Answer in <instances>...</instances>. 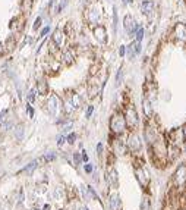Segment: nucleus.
I'll return each mask as SVG.
<instances>
[{"instance_id":"obj_1","label":"nucleus","mask_w":186,"mask_h":210,"mask_svg":"<svg viewBox=\"0 0 186 210\" xmlns=\"http://www.w3.org/2000/svg\"><path fill=\"white\" fill-rule=\"evenodd\" d=\"M126 128V122H125V118L123 115L120 113H114L110 119V129L114 132V134H122Z\"/></svg>"},{"instance_id":"obj_2","label":"nucleus","mask_w":186,"mask_h":210,"mask_svg":"<svg viewBox=\"0 0 186 210\" xmlns=\"http://www.w3.org/2000/svg\"><path fill=\"white\" fill-rule=\"evenodd\" d=\"M173 181H174L176 188H183L186 185V165L185 163L176 169V172L173 175Z\"/></svg>"},{"instance_id":"obj_3","label":"nucleus","mask_w":186,"mask_h":210,"mask_svg":"<svg viewBox=\"0 0 186 210\" xmlns=\"http://www.w3.org/2000/svg\"><path fill=\"white\" fill-rule=\"evenodd\" d=\"M123 118H125L126 127H129L131 129H133V128L138 127V122H139V121H138V113H136V110H135L133 107H128Z\"/></svg>"},{"instance_id":"obj_4","label":"nucleus","mask_w":186,"mask_h":210,"mask_svg":"<svg viewBox=\"0 0 186 210\" xmlns=\"http://www.w3.org/2000/svg\"><path fill=\"white\" fill-rule=\"evenodd\" d=\"M123 28H125V31L129 35L135 34V31L138 30V24H136V21H135V18L132 15H126L125 16V19H123Z\"/></svg>"},{"instance_id":"obj_5","label":"nucleus","mask_w":186,"mask_h":210,"mask_svg":"<svg viewBox=\"0 0 186 210\" xmlns=\"http://www.w3.org/2000/svg\"><path fill=\"white\" fill-rule=\"evenodd\" d=\"M92 33H94V37L98 43H101V44L107 43V31L103 25H95L94 30H92Z\"/></svg>"},{"instance_id":"obj_6","label":"nucleus","mask_w":186,"mask_h":210,"mask_svg":"<svg viewBox=\"0 0 186 210\" xmlns=\"http://www.w3.org/2000/svg\"><path fill=\"white\" fill-rule=\"evenodd\" d=\"M142 147V143H141V138L136 135V134H131L129 138H128V148L131 151H139Z\"/></svg>"},{"instance_id":"obj_7","label":"nucleus","mask_w":186,"mask_h":210,"mask_svg":"<svg viewBox=\"0 0 186 210\" xmlns=\"http://www.w3.org/2000/svg\"><path fill=\"white\" fill-rule=\"evenodd\" d=\"M135 175H136V178H138V181H139V184H141L142 187H147V185H148V182H150V175H148V172L144 169V166H138V168L135 169Z\"/></svg>"},{"instance_id":"obj_8","label":"nucleus","mask_w":186,"mask_h":210,"mask_svg":"<svg viewBox=\"0 0 186 210\" xmlns=\"http://www.w3.org/2000/svg\"><path fill=\"white\" fill-rule=\"evenodd\" d=\"M47 110L51 116H56L57 110H59V98L56 95H50L47 100Z\"/></svg>"},{"instance_id":"obj_9","label":"nucleus","mask_w":186,"mask_h":210,"mask_svg":"<svg viewBox=\"0 0 186 210\" xmlns=\"http://www.w3.org/2000/svg\"><path fill=\"white\" fill-rule=\"evenodd\" d=\"M154 2L152 0H142L141 3V12L145 15V16H151L152 12H154Z\"/></svg>"},{"instance_id":"obj_10","label":"nucleus","mask_w":186,"mask_h":210,"mask_svg":"<svg viewBox=\"0 0 186 210\" xmlns=\"http://www.w3.org/2000/svg\"><path fill=\"white\" fill-rule=\"evenodd\" d=\"M126 52H128V56H129V59L132 60L138 53H141V43H138V41H133V43H131L128 47H126Z\"/></svg>"},{"instance_id":"obj_11","label":"nucleus","mask_w":186,"mask_h":210,"mask_svg":"<svg viewBox=\"0 0 186 210\" xmlns=\"http://www.w3.org/2000/svg\"><path fill=\"white\" fill-rule=\"evenodd\" d=\"M51 41L56 47H62L63 46V41H65V34L62 30H56L51 35Z\"/></svg>"},{"instance_id":"obj_12","label":"nucleus","mask_w":186,"mask_h":210,"mask_svg":"<svg viewBox=\"0 0 186 210\" xmlns=\"http://www.w3.org/2000/svg\"><path fill=\"white\" fill-rule=\"evenodd\" d=\"M110 209L112 210H122V203H120V197L116 194V192H113L112 195H110Z\"/></svg>"},{"instance_id":"obj_13","label":"nucleus","mask_w":186,"mask_h":210,"mask_svg":"<svg viewBox=\"0 0 186 210\" xmlns=\"http://www.w3.org/2000/svg\"><path fill=\"white\" fill-rule=\"evenodd\" d=\"M174 34L179 40L182 41H186V25L185 24H177L174 27Z\"/></svg>"},{"instance_id":"obj_14","label":"nucleus","mask_w":186,"mask_h":210,"mask_svg":"<svg viewBox=\"0 0 186 210\" xmlns=\"http://www.w3.org/2000/svg\"><path fill=\"white\" fill-rule=\"evenodd\" d=\"M107 182L112 185V187H117L119 185V178H117V172H116V169H112L109 173H107Z\"/></svg>"},{"instance_id":"obj_15","label":"nucleus","mask_w":186,"mask_h":210,"mask_svg":"<svg viewBox=\"0 0 186 210\" xmlns=\"http://www.w3.org/2000/svg\"><path fill=\"white\" fill-rule=\"evenodd\" d=\"M88 21H89V24H98V21H100V13H98L95 9L89 11V13H88Z\"/></svg>"},{"instance_id":"obj_16","label":"nucleus","mask_w":186,"mask_h":210,"mask_svg":"<svg viewBox=\"0 0 186 210\" xmlns=\"http://www.w3.org/2000/svg\"><path fill=\"white\" fill-rule=\"evenodd\" d=\"M40 94H47V91H48V87H47V82L46 81H38L37 82V88H35Z\"/></svg>"},{"instance_id":"obj_17","label":"nucleus","mask_w":186,"mask_h":210,"mask_svg":"<svg viewBox=\"0 0 186 210\" xmlns=\"http://www.w3.org/2000/svg\"><path fill=\"white\" fill-rule=\"evenodd\" d=\"M37 163H38L37 160L31 162L28 166H25L24 169H21V170H19V173H32V172L35 170V168H37Z\"/></svg>"},{"instance_id":"obj_18","label":"nucleus","mask_w":186,"mask_h":210,"mask_svg":"<svg viewBox=\"0 0 186 210\" xmlns=\"http://www.w3.org/2000/svg\"><path fill=\"white\" fill-rule=\"evenodd\" d=\"M73 59H75V54H73L72 50H67V52L63 53V62H65L66 65H70V63L73 62Z\"/></svg>"},{"instance_id":"obj_19","label":"nucleus","mask_w":186,"mask_h":210,"mask_svg":"<svg viewBox=\"0 0 186 210\" xmlns=\"http://www.w3.org/2000/svg\"><path fill=\"white\" fill-rule=\"evenodd\" d=\"M16 46V40H15V37L13 35H9L8 37V40H6V44H5V49H8V50H13V47Z\"/></svg>"},{"instance_id":"obj_20","label":"nucleus","mask_w":186,"mask_h":210,"mask_svg":"<svg viewBox=\"0 0 186 210\" xmlns=\"http://www.w3.org/2000/svg\"><path fill=\"white\" fill-rule=\"evenodd\" d=\"M70 103H72L73 109H79V107H81V97H79L78 94H72Z\"/></svg>"},{"instance_id":"obj_21","label":"nucleus","mask_w":186,"mask_h":210,"mask_svg":"<svg viewBox=\"0 0 186 210\" xmlns=\"http://www.w3.org/2000/svg\"><path fill=\"white\" fill-rule=\"evenodd\" d=\"M21 8H22V11H24L25 13H28V12L31 11V8H32V0H24L22 5H21Z\"/></svg>"},{"instance_id":"obj_22","label":"nucleus","mask_w":186,"mask_h":210,"mask_svg":"<svg viewBox=\"0 0 186 210\" xmlns=\"http://www.w3.org/2000/svg\"><path fill=\"white\" fill-rule=\"evenodd\" d=\"M142 104H144L145 115H147V116H151V103H150V100H148V98H145V100L142 101Z\"/></svg>"},{"instance_id":"obj_23","label":"nucleus","mask_w":186,"mask_h":210,"mask_svg":"<svg viewBox=\"0 0 186 210\" xmlns=\"http://www.w3.org/2000/svg\"><path fill=\"white\" fill-rule=\"evenodd\" d=\"M15 135H16L18 140H22V138H24V125H18V127H16Z\"/></svg>"},{"instance_id":"obj_24","label":"nucleus","mask_w":186,"mask_h":210,"mask_svg":"<svg viewBox=\"0 0 186 210\" xmlns=\"http://www.w3.org/2000/svg\"><path fill=\"white\" fill-rule=\"evenodd\" d=\"M35 97H37V90H35V88L29 90V93H28V101H29V103H34Z\"/></svg>"},{"instance_id":"obj_25","label":"nucleus","mask_w":186,"mask_h":210,"mask_svg":"<svg viewBox=\"0 0 186 210\" xmlns=\"http://www.w3.org/2000/svg\"><path fill=\"white\" fill-rule=\"evenodd\" d=\"M8 113H9V110L8 109H3L2 112H0V125H3V122L8 119L6 116H8Z\"/></svg>"},{"instance_id":"obj_26","label":"nucleus","mask_w":186,"mask_h":210,"mask_svg":"<svg viewBox=\"0 0 186 210\" xmlns=\"http://www.w3.org/2000/svg\"><path fill=\"white\" fill-rule=\"evenodd\" d=\"M54 159H56V153H47V154L43 157L44 162H51V160H54Z\"/></svg>"},{"instance_id":"obj_27","label":"nucleus","mask_w":186,"mask_h":210,"mask_svg":"<svg viewBox=\"0 0 186 210\" xmlns=\"http://www.w3.org/2000/svg\"><path fill=\"white\" fill-rule=\"evenodd\" d=\"M141 210H150V201H148V198H142Z\"/></svg>"},{"instance_id":"obj_28","label":"nucleus","mask_w":186,"mask_h":210,"mask_svg":"<svg viewBox=\"0 0 186 210\" xmlns=\"http://www.w3.org/2000/svg\"><path fill=\"white\" fill-rule=\"evenodd\" d=\"M142 38H144V28H138V34H136V40H135V41L141 43Z\"/></svg>"},{"instance_id":"obj_29","label":"nucleus","mask_w":186,"mask_h":210,"mask_svg":"<svg viewBox=\"0 0 186 210\" xmlns=\"http://www.w3.org/2000/svg\"><path fill=\"white\" fill-rule=\"evenodd\" d=\"M41 22H43V18H41V16H38V18L35 19V22H34V27H32V30H35V31H37V30L41 27Z\"/></svg>"},{"instance_id":"obj_30","label":"nucleus","mask_w":186,"mask_h":210,"mask_svg":"<svg viewBox=\"0 0 186 210\" xmlns=\"http://www.w3.org/2000/svg\"><path fill=\"white\" fill-rule=\"evenodd\" d=\"M122 78H123V71L119 69V71H117V75H116V85H119V84L122 82Z\"/></svg>"},{"instance_id":"obj_31","label":"nucleus","mask_w":186,"mask_h":210,"mask_svg":"<svg viewBox=\"0 0 186 210\" xmlns=\"http://www.w3.org/2000/svg\"><path fill=\"white\" fill-rule=\"evenodd\" d=\"M114 12H113V28H114V33H116V30H117V12H116V8L113 9Z\"/></svg>"},{"instance_id":"obj_32","label":"nucleus","mask_w":186,"mask_h":210,"mask_svg":"<svg viewBox=\"0 0 186 210\" xmlns=\"http://www.w3.org/2000/svg\"><path fill=\"white\" fill-rule=\"evenodd\" d=\"M75 140H76V134H73V132H72V134H69V135L66 137V141H67L69 144H73V143H75Z\"/></svg>"},{"instance_id":"obj_33","label":"nucleus","mask_w":186,"mask_h":210,"mask_svg":"<svg viewBox=\"0 0 186 210\" xmlns=\"http://www.w3.org/2000/svg\"><path fill=\"white\" fill-rule=\"evenodd\" d=\"M65 110H66L67 113H70V112L73 110V106H72L70 101H66V103H65Z\"/></svg>"},{"instance_id":"obj_34","label":"nucleus","mask_w":186,"mask_h":210,"mask_svg":"<svg viewBox=\"0 0 186 210\" xmlns=\"http://www.w3.org/2000/svg\"><path fill=\"white\" fill-rule=\"evenodd\" d=\"M92 112H94V106H88V109H86V113H85V116H86V118H91Z\"/></svg>"},{"instance_id":"obj_35","label":"nucleus","mask_w":186,"mask_h":210,"mask_svg":"<svg viewBox=\"0 0 186 210\" xmlns=\"http://www.w3.org/2000/svg\"><path fill=\"white\" fill-rule=\"evenodd\" d=\"M92 170H94L92 165H91V163H85V172H86V173H91Z\"/></svg>"},{"instance_id":"obj_36","label":"nucleus","mask_w":186,"mask_h":210,"mask_svg":"<svg viewBox=\"0 0 186 210\" xmlns=\"http://www.w3.org/2000/svg\"><path fill=\"white\" fill-rule=\"evenodd\" d=\"M27 110H28V115H29V118H34V109L31 107V104H28V106H27Z\"/></svg>"},{"instance_id":"obj_37","label":"nucleus","mask_w":186,"mask_h":210,"mask_svg":"<svg viewBox=\"0 0 186 210\" xmlns=\"http://www.w3.org/2000/svg\"><path fill=\"white\" fill-rule=\"evenodd\" d=\"M65 141H66V137H63V135H60V137L57 138V144H59V146H63Z\"/></svg>"},{"instance_id":"obj_38","label":"nucleus","mask_w":186,"mask_h":210,"mask_svg":"<svg viewBox=\"0 0 186 210\" xmlns=\"http://www.w3.org/2000/svg\"><path fill=\"white\" fill-rule=\"evenodd\" d=\"M125 53H126V46H120V49H119V54H120V56H125Z\"/></svg>"},{"instance_id":"obj_39","label":"nucleus","mask_w":186,"mask_h":210,"mask_svg":"<svg viewBox=\"0 0 186 210\" xmlns=\"http://www.w3.org/2000/svg\"><path fill=\"white\" fill-rule=\"evenodd\" d=\"M81 159H82L84 162H88V154H86V151H85V150H82V156H81Z\"/></svg>"},{"instance_id":"obj_40","label":"nucleus","mask_w":186,"mask_h":210,"mask_svg":"<svg viewBox=\"0 0 186 210\" xmlns=\"http://www.w3.org/2000/svg\"><path fill=\"white\" fill-rule=\"evenodd\" d=\"M73 159H75V162H76V163H81V160H82V159H81V156H79L78 153H73Z\"/></svg>"},{"instance_id":"obj_41","label":"nucleus","mask_w":186,"mask_h":210,"mask_svg":"<svg viewBox=\"0 0 186 210\" xmlns=\"http://www.w3.org/2000/svg\"><path fill=\"white\" fill-rule=\"evenodd\" d=\"M48 31H50V28H48V27H46V28H44V30L41 31V34H40V37H44V35H46V34H47Z\"/></svg>"},{"instance_id":"obj_42","label":"nucleus","mask_w":186,"mask_h":210,"mask_svg":"<svg viewBox=\"0 0 186 210\" xmlns=\"http://www.w3.org/2000/svg\"><path fill=\"white\" fill-rule=\"evenodd\" d=\"M97 153H98V154L103 153V144H101V143H98V146H97Z\"/></svg>"},{"instance_id":"obj_43","label":"nucleus","mask_w":186,"mask_h":210,"mask_svg":"<svg viewBox=\"0 0 186 210\" xmlns=\"http://www.w3.org/2000/svg\"><path fill=\"white\" fill-rule=\"evenodd\" d=\"M3 53H5V47L2 46V43H0V56H2Z\"/></svg>"},{"instance_id":"obj_44","label":"nucleus","mask_w":186,"mask_h":210,"mask_svg":"<svg viewBox=\"0 0 186 210\" xmlns=\"http://www.w3.org/2000/svg\"><path fill=\"white\" fill-rule=\"evenodd\" d=\"M182 131H183V138L186 140V125L183 127V129H182Z\"/></svg>"},{"instance_id":"obj_45","label":"nucleus","mask_w":186,"mask_h":210,"mask_svg":"<svg viewBox=\"0 0 186 210\" xmlns=\"http://www.w3.org/2000/svg\"><path fill=\"white\" fill-rule=\"evenodd\" d=\"M132 2H133V0H123V3H125V5H131Z\"/></svg>"},{"instance_id":"obj_46","label":"nucleus","mask_w":186,"mask_h":210,"mask_svg":"<svg viewBox=\"0 0 186 210\" xmlns=\"http://www.w3.org/2000/svg\"><path fill=\"white\" fill-rule=\"evenodd\" d=\"M43 210H50V206H48V204H46V206H44V209H43Z\"/></svg>"},{"instance_id":"obj_47","label":"nucleus","mask_w":186,"mask_h":210,"mask_svg":"<svg viewBox=\"0 0 186 210\" xmlns=\"http://www.w3.org/2000/svg\"><path fill=\"white\" fill-rule=\"evenodd\" d=\"M84 210H89V209H88V207H84Z\"/></svg>"}]
</instances>
